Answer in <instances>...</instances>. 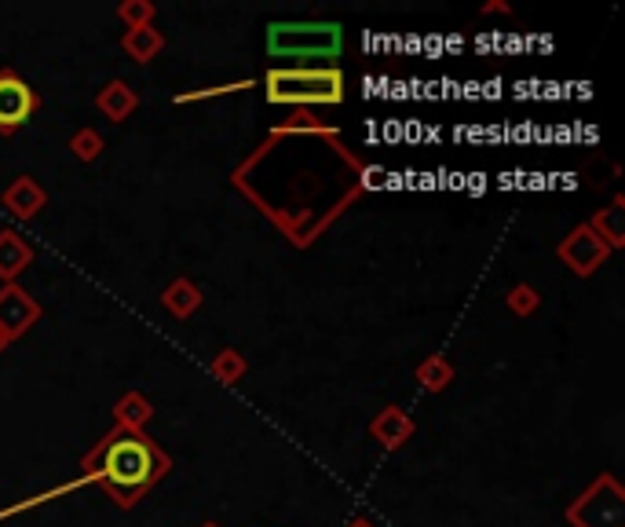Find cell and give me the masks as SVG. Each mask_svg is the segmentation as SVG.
<instances>
[{
	"label": "cell",
	"mask_w": 625,
	"mask_h": 527,
	"mask_svg": "<svg viewBox=\"0 0 625 527\" xmlns=\"http://www.w3.org/2000/svg\"><path fill=\"white\" fill-rule=\"evenodd\" d=\"M344 30L337 22H275L267 26V52L278 59H337Z\"/></svg>",
	"instance_id": "6da1fadb"
},
{
	"label": "cell",
	"mask_w": 625,
	"mask_h": 527,
	"mask_svg": "<svg viewBox=\"0 0 625 527\" xmlns=\"http://www.w3.org/2000/svg\"><path fill=\"white\" fill-rule=\"evenodd\" d=\"M154 447L139 436H121L106 447L103 480L117 495V502H136V495L154 480Z\"/></svg>",
	"instance_id": "7a4b0ae2"
},
{
	"label": "cell",
	"mask_w": 625,
	"mask_h": 527,
	"mask_svg": "<svg viewBox=\"0 0 625 527\" xmlns=\"http://www.w3.org/2000/svg\"><path fill=\"white\" fill-rule=\"evenodd\" d=\"M267 85V99L271 103H340L344 99V77L333 66H322V70H271L264 77Z\"/></svg>",
	"instance_id": "3957f363"
},
{
	"label": "cell",
	"mask_w": 625,
	"mask_h": 527,
	"mask_svg": "<svg viewBox=\"0 0 625 527\" xmlns=\"http://www.w3.org/2000/svg\"><path fill=\"white\" fill-rule=\"evenodd\" d=\"M37 110L33 88L11 70H0V132H19Z\"/></svg>",
	"instance_id": "277c9868"
},
{
	"label": "cell",
	"mask_w": 625,
	"mask_h": 527,
	"mask_svg": "<svg viewBox=\"0 0 625 527\" xmlns=\"http://www.w3.org/2000/svg\"><path fill=\"white\" fill-rule=\"evenodd\" d=\"M560 253H563V260H567V264H574L578 271H593L596 264L604 260L607 246L600 242V238H593V231H589V227H578L571 242H563V246H560Z\"/></svg>",
	"instance_id": "5b68a950"
}]
</instances>
